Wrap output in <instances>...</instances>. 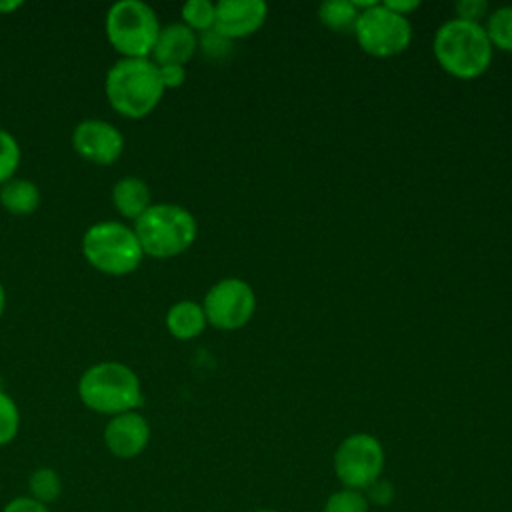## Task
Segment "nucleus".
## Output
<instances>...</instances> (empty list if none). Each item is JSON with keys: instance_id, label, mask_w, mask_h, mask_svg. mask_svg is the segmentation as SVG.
<instances>
[{"instance_id": "nucleus-19", "label": "nucleus", "mask_w": 512, "mask_h": 512, "mask_svg": "<svg viewBox=\"0 0 512 512\" xmlns=\"http://www.w3.org/2000/svg\"><path fill=\"white\" fill-rule=\"evenodd\" d=\"M28 490L34 500L42 502V504H50L54 500L60 498L62 494V478L54 468L48 466H40L36 468L30 478H28Z\"/></svg>"}, {"instance_id": "nucleus-12", "label": "nucleus", "mask_w": 512, "mask_h": 512, "mask_svg": "<svg viewBox=\"0 0 512 512\" xmlns=\"http://www.w3.org/2000/svg\"><path fill=\"white\" fill-rule=\"evenodd\" d=\"M268 18V6L262 0H220L216 2L214 30L228 40L254 34Z\"/></svg>"}, {"instance_id": "nucleus-21", "label": "nucleus", "mask_w": 512, "mask_h": 512, "mask_svg": "<svg viewBox=\"0 0 512 512\" xmlns=\"http://www.w3.org/2000/svg\"><path fill=\"white\" fill-rule=\"evenodd\" d=\"M322 512H370V504L364 492L352 490V488H340L326 498Z\"/></svg>"}, {"instance_id": "nucleus-29", "label": "nucleus", "mask_w": 512, "mask_h": 512, "mask_svg": "<svg viewBox=\"0 0 512 512\" xmlns=\"http://www.w3.org/2000/svg\"><path fill=\"white\" fill-rule=\"evenodd\" d=\"M384 4H386L392 12L404 16V18H408L414 10L420 8V2H418V0H384Z\"/></svg>"}, {"instance_id": "nucleus-31", "label": "nucleus", "mask_w": 512, "mask_h": 512, "mask_svg": "<svg viewBox=\"0 0 512 512\" xmlns=\"http://www.w3.org/2000/svg\"><path fill=\"white\" fill-rule=\"evenodd\" d=\"M4 308H6V290H4V286L0 282V318L4 314Z\"/></svg>"}, {"instance_id": "nucleus-25", "label": "nucleus", "mask_w": 512, "mask_h": 512, "mask_svg": "<svg viewBox=\"0 0 512 512\" xmlns=\"http://www.w3.org/2000/svg\"><path fill=\"white\" fill-rule=\"evenodd\" d=\"M364 496L370 506H388L394 500V484L384 478H378L364 490Z\"/></svg>"}, {"instance_id": "nucleus-18", "label": "nucleus", "mask_w": 512, "mask_h": 512, "mask_svg": "<svg viewBox=\"0 0 512 512\" xmlns=\"http://www.w3.org/2000/svg\"><path fill=\"white\" fill-rule=\"evenodd\" d=\"M484 30L492 48L512 52V6H500L488 12Z\"/></svg>"}, {"instance_id": "nucleus-27", "label": "nucleus", "mask_w": 512, "mask_h": 512, "mask_svg": "<svg viewBox=\"0 0 512 512\" xmlns=\"http://www.w3.org/2000/svg\"><path fill=\"white\" fill-rule=\"evenodd\" d=\"M158 74L164 90L180 88L186 82V66H180V64H162L158 66Z\"/></svg>"}, {"instance_id": "nucleus-1", "label": "nucleus", "mask_w": 512, "mask_h": 512, "mask_svg": "<svg viewBox=\"0 0 512 512\" xmlns=\"http://www.w3.org/2000/svg\"><path fill=\"white\" fill-rule=\"evenodd\" d=\"M432 52L440 68L458 80H474L482 76L490 68L494 56L484 24L456 16L436 28Z\"/></svg>"}, {"instance_id": "nucleus-8", "label": "nucleus", "mask_w": 512, "mask_h": 512, "mask_svg": "<svg viewBox=\"0 0 512 512\" xmlns=\"http://www.w3.org/2000/svg\"><path fill=\"white\" fill-rule=\"evenodd\" d=\"M358 46L376 58H390L404 52L412 42L408 18L392 12L384 2L362 10L352 28Z\"/></svg>"}, {"instance_id": "nucleus-16", "label": "nucleus", "mask_w": 512, "mask_h": 512, "mask_svg": "<svg viewBox=\"0 0 512 512\" xmlns=\"http://www.w3.org/2000/svg\"><path fill=\"white\" fill-rule=\"evenodd\" d=\"M0 204L14 216H28L40 206V188L26 178H12L0 186Z\"/></svg>"}, {"instance_id": "nucleus-3", "label": "nucleus", "mask_w": 512, "mask_h": 512, "mask_svg": "<svg viewBox=\"0 0 512 512\" xmlns=\"http://www.w3.org/2000/svg\"><path fill=\"white\" fill-rule=\"evenodd\" d=\"M78 396L86 408L106 416L136 410L144 402L138 374L116 360L88 366L78 380Z\"/></svg>"}, {"instance_id": "nucleus-10", "label": "nucleus", "mask_w": 512, "mask_h": 512, "mask_svg": "<svg viewBox=\"0 0 512 512\" xmlns=\"http://www.w3.org/2000/svg\"><path fill=\"white\" fill-rule=\"evenodd\" d=\"M72 148L90 164L110 166L124 152V136L108 120L86 118L72 130Z\"/></svg>"}, {"instance_id": "nucleus-32", "label": "nucleus", "mask_w": 512, "mask_h": 512, "mask_svg": "<svg viewBox=\"0 0 512 512\" xmlns=\"http://www.w3.org/2000/svg\"><path fill=\"white\" fill-rule=\"evenodd\" d=\"M254 512H280V510H276V508H256Z\"/></svg>"}, {"instance_id": "nucleus-9", "label": "nucleus", "mask_w": 512, "mask_h": 512, "mask_svg": "<svg viewBox=\"0 0 512 512\" xmlns=\"http://www.w3.org/2000/svg\"><path fill=\"white\" fill-rule=\"evenodd\" d=\"M208 326L218 330H240L256 312L254 288L242 278H222L212 284L202 300Z\"/></svg>"}, {"instance_id": "nucleus-11", "label": "nucleus", "mask_w": 512, "mask_h": 512, "mask_svg": "<svg viewBox=\"0 0 512 512\" xmlns=\"http://www.w3.org/2000/svg\"><path fill=\"white\" fill-rule=\"evenodd\" d=\"M148 442L150 424L138 410L110 416L104 426V444L116 458H136L146 450Z\"/></svg>"}, {"instance_id": "nucleus-33", "label": "nucleus", "mask_w": 512, "mask_h": 512, "mask_svg": "<svg viewBox=\"0 0 512 512\" xmlns=\"http://www.w3.org/2000/svg\"><path fill=\"white\" fill-rule=\"evenodd\" d=\"M0 390H2V378H0Z\"/></svg>"}, {"instance_id": "nucleus-6", "label": "nucleus", "mask_w": 512, "mask_h": 512, "mask_svg": "<svg viewBox=\"0 0 512 512\" xmlns=\"http://www.w3.org/2000/svg\"><path fill=\"white\" fill-rule=\"evenodd\" d=\"M160 28L154 8L142 0L114 2L104 20L106 38L122 58H150Z\"/></svg>"}, {"instance_id": "nucleus-5", "label": "nucleus", "mask_w": 512, "mask_h": 512, "mask_svg": "<svg viewBox=\"0 0 512 512\" xmlns=\"http://www.w3.org/2000/svg\"><path fill=\"white\" fill-rule=\"evenodd\" d=\"M80 248L86 262L106 276L132 274L144 258L134 228L118 220H102L88 226Z\"/></svg>"}, {"instance_id": "nucleus-13", "label": "nucleus", "mask_w": 512, "mask_h": 512, "mask_svg": "<svg viewBox=\"0 0 512 512\" xmlns=\"http://www.w3.org/2000/svg\"><path fill=\"white\" fill-rule=\"evenodd\" d=\"M198 50V36L182 22H172L160 28L152 50V62L162 64H180L184 66Z\"/></svg>"}, {"instance_id": "nucleus-14", "label": "nucleus", "mask_w": 512, "mask_h": 512, "mask_svg": "<svg viewBox=\"0 0 512 512\" xmlns=\"http://www.w3.org/2000/svg\"><path fill=\"white\" fill-rule=\"evenodd\" d=\"M112 204L126 220H138L150 208V188L138 176H124L112 186Z\"/></svg>"}, {"instance_id": "nucleus-15", "label": "nucleus", "mask_w": 512, "mask_h": 512, "mask_svg": "<svg viewBox=\"0 0 512 512\" xmlns=\"http://www.w3.org/2000/svg\"><path fill=\"white\" fill-rule=\"evenodd\" d=\"M206 326L204 308L196 300H178L166 312V328L176 340H194Z\"/></svg>"}, {"instance_id": "nucleus-20", "label": "nucleus", "mask_w": 512, "mask_h": 512, "mask_svg": "<svg viewBox=\"0 0 512 512\" xmlns=\"http://www.w3.org/2000/svg\"><path fill=\"white\" fill-rule=\"evenodd\" d=\"M182 24H186L192 32H208L216 22V4L210 0H188L180 8Z\"/></svg>"}, {"instance_id": "nucleus-2", "label": "nucleus", "mask_w": 512, "mask_h": 512, "mask_svg": "<svg viewBox=\"0 0 512 512\" xmlns=\"http://www.w3.org/2000/svg\"><path fill=\"white\" fill-rule=\"evenodd\" d=\"M164 92L158 66L152 58H120L108 68L104 78L108 104L130 120L152 114Z\"/></svg>"}, {"instance_id": "nucleus-23", "label": "nucleus", "mask_w": 512, "mask_h": 512, "mask_svg": "<svg viewBox=\"0 0 512 512\" xmlns=\"http://www.w3.org/2000/svg\"><path fill=\"white\" fill-rule=\"evenodd\" d=\"M20 430V410L12 396L0 390V446L10 444Z\"/></svg>"}, {"instance_id": "nucleus-30", "label": "nucleus", "mask_w": 512, "mask_h": 512, "mask_svg": "<svg viewBox=\"0 0 512 512\" xmlns=\"http://www.w3.org/2000/svg\"><path fill=\"white\" fill-rule=\"evenodd\" d=\"M24 2L22 0H0V14H10L18 10Z\"/></svg>"}, {"instance_id": "nucleus-28", "label": "nucleus", "mask_w": 512, "mask_h": 512, "mask_svg": "<svg viewBox=\"0 0 512 512\" xmlns=\"http://www.w3.org/2000/svg\"><path fill=\"white\" fill-rule=\"evenodd\" d=\"M2 512H50V510L46 504L34 500L32 496H16L4 504Z\"/></svg>"}, {"instance_id": "nucleus-26", "label": "nucleus", "mask_w": 512, "mask_h": 512, "mask_svg": "<svg viewBox=\"0 0 512 512\" xmlns=\"http://www.w3.org/2000/svg\"><path fill=\"white\" fill-rule=\"evenodd\" d=\"M456 18L468 22H480L488 16V2L486 0H460L456 2Z\"/></svg>"}, {"instance_id": "nucleus-17", "label": "nucleus", "mask_w": 512, "mask_h": 512, "mask_svg": "<svg viewBox=\"0 0 512 512\" xmlns=\"http://www.w3.org/2000/svg\"><path fill=\"white\" fill-rule=\"evenodd\" d=\"M358 8L352 4V0H324L318 6V20L336 32L350 30L356 24Z\"/></svg>"}, {"instance_id": "nucleus-24", "label": "nucleus", "mask_w": 512, "mask_h": 512, "mask_svg": "<svg viewBox=\"0 0 512 512\" xmlns=\"http://www.w3.org/2000/svg\"><path fill=\"white\" fill-rule=\"evenodd\" d=\"M198 46L212 58H222L224 54H228L232 40L224 38L220 32H216L214 28L208 32H202L198 38Z\"/></svg>"}, {"instance_id": "nucleus-22", "label": "nucleus", "mask_w": 512, "mask_h": 512, "mask_svg": "<svg viewBox=\"0 0 512 512\" xmlns=\"http://www.w3.org/2000/svg\"><path fill=\"white\" fill-rule=\"evenodd\" d=\"M22 160V150L14 134L0 128V186L14 178Z\"/></svg>"}, {"instance_id": "nucleus-4", "label": "nucleus", "mask_w": 512, "mask_h": 512, "mask_svg": "<svg viewBox=\"0 0 512 512\" xmlns=\"http://www.w3.org/2000/svg\"><path fill=\"white\" fill-rule=\"evenodd\" d=\"M132 228L144 256L160 260L186 252L198 236L194 214L188 208L172 202L150 204V208L134 222Z\"/></svg>"}, {"instance_id": "nucleus-7", "label": "nucleus", "mask_w": 512, "mask_h": 512, "mask_svg": "<svg viewBox=\"0 0 512 512\" xmlns=\"http://www.w3.org/2000/svg\"><path fill=\"white\" fill-rule=\"evenodd\" d=\"M386 452L382 442L368 432H352L334 450L332 466L342 488L364 492L382 478Z\"/></svg>"}]
</instances>
